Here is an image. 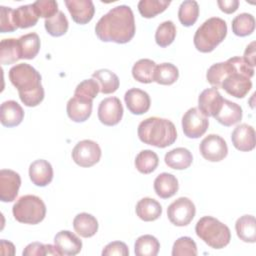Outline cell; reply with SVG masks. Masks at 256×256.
I'll use <instances>...</instances> for the list:
<instances>
[{
    "mask_svg": "<svg viewBox=\"0 0 256 256\" xmlns=\"http://www.w3.org/2000/svg\"><path fill=\"white\" fill-rule=\"evenodd\" d=\"M164 161L166 165L175 170L187 169L193 161L191 152L184 147H178L170 150L165 154Z\"/></svg>",
    "mask_w": 256,
    "mask_h": 256,
    "instance_id": "cell-24",
    "label": "cell"
},
{
    "mask_svg": "<svg viewBox=\"0 0 256 256\" xmlns=\"http://www.w3.org/2000/svg\"><path fill=\"white\" fill-rule=\"evenodd\" d=\"M227 24L219 17H211L196 30L193 38L195 48L202 53L212 52L226 37Z\"/></svg>",
    "mask_w": 256,
    "mask_h": 256,
    "instance_id": "cell-4",
    "label": "cell"
},
{
    "mask_svg": "<svg viewBox=\"0 0 256 256\" xmlns=\"http://www.w3.org/2000/svg\"><path fill=\"white\" fill-rule=\"evenodd\" d=\"M197 236L213 249H222L227 246L231 239L228 226L211 216L200 218L195 226Z\"/></svg>",
    "mask_w": 256,
    "mask_h": 256,
    "instance_id": "cell-5",
    "label": "cell"
},
{
    "mask_svg": "<svg viewBox=\"0 0 256 256\" xmlns=\"http://www.w3.org/2000/svg\"><path fill=\"white\" fill-rule=\"evenodd\" d=\"M124 101L128 110L135 115H142L146 113L151 104L149 94L138 88H131L126 91Z\"/></svg>",
    "mask_w": 256,
    "mask_h": 256,
    "instance_id": "cell-16",
    "label": "cell"
},
{
    "mask_svg": "<svg viewBox=\"0 0 256 256\" xmlns=\"http://www.w3.org/2000/svg\"><path fill=\"white\" fill-rule=\"evenodd\" d=\"M217 4H218L220 10L227 14L234 13L239 7L238 0H218Z\"/></svg>",
    "mask_w": 256,
    "mask_h": 256,
    "instance_id": "cell-47",
    "label": "cell"
},
{
    "mask_svg": "<svg viewBox=\"0 0 256 256\" xmlns=\"http://www.w3.org/2000/svg\"><path fill=\"white\" fill-rule=\"evenodd\" d=\"M99 92H100V88L97 81L91 78V79L83 80L76 86V89L74 91V96L82 97L84 99L93 101V99L98 95Z\"/></svg>",
    "mask_w": 256,
    "mask_h": 256,
    "instance_id": "cell-42",
    "label": "cell"
},
{
    "mask_svg": "<svg viewBox=\"0 0 256 256\" xmlns=\"http://www.w3.org/2000/svg\"><path fill=\"white\" fill-rule=\"evenodd\" d=\"M33 7L38 15L45 19H49L58 13V3L55 0H38L35 1Z\"/></svg>",
    "mask_w": 256,
    "mask_h": 256,
    "instance_id": "cell-43",
    "label": "cell"
},
{
    "mask_svg": "<svg viewBox=\"0 0 256 256\" xmlns=\"http://www.w3.org/2000/svg\"><path fill=\"white\" fill-rule=\"evenodd\" d=\"M209 126L208 118L198 109L190 108L182 117V129L188 138L197 139L205 134Z\"/></svg>",
    "mask_w": 256,
    "mask_h": 256,
    "instance_id": "cell-9",
    "label": "cell"
},
{
    "mask_svg": "<svg viewBox=\"0 0 256 256\" xmlns=\"http://www.w3.org/2000/svg\"><path fill=\"white\" fill-rule=\"evenodd\" d=\"M137 133L140 141L158 148L168 147L177 139L173 122L160 117H149L141 121Z\"/></svg>",
    "mask_w": 256,
    "mask_h": 256,
    "instance_id": "cell-3",
    "label": "cell"
},
{
    "mask_svg": "<svg viewBox=\"0 0 256 256\" xmlns=\"http://www.w3.org/2000/svg\"><path fill=\"white\" fill-rule=\"evenodd\" d=\"M237 236L243 242H256V221L253 215H243L235 223Z\"/></svg>",
    "mask_w": 256,
    "mask_h": 256,
    "instance_id": "cell-27",
    "label": "cell"
},
{
    "mask_svg": "<svg viewBox=\"0 0 256 256\" xmlns=\"http://www.w3.org/2000/svg\"><path fill=\"white\" fill-rule=\"evenodd\" d=\"M179 77L178 68L172 63H162L156 65L154 72V81L161 85H171Z\"/></svg>",
    "mask_w": 256,
    "mask_h": 256,
    "instance_id": "cell-36",
    "label": "cell"
},
{
    "mask_svg": "<svg viewBox=\"0 0 256 256\" xmlns=\"http://www.w3.org/2000/svg\"><path fill=\"white\" fill-rule=\"evenodd\" d=\"M101 148L95 141L85 139L78 142L72 150V159L80 167H91L99 162Z\"/></svg>",
    "mask_w": 256,
    "mask_h": 256,
    "instance_id": "cell-8",
    "label": "cell"
},
{
    "mask_svg": "<svg viewBox=\"0 0 256 256\" xmlns=\"http://www.w3.org/2000/svg\"><path fill=\"white\" fill-rule=\"evenodd\" d=\"M73 228L81 237L90 238L98 231V221L91 214L79 213L73 219Z\"/></svg>",
    "mask_w": 256,
    "mask_h": 256,
    "instance_id": "cell-26",
    "label": "cell"
},
{
    "mask_svg": "<svg viewBox=\"0 0 256 256\" xmlns=\"http://www.w3.org/2000/svg\"><path fill=\"white\" fill-rule=\"evenodd\" d=\"M176 37V27L172 21L162 22L156 29L155 41L160 47L169 46Z\"/></svg>",
    "mask_w": 256,
    "mask_h": 256,
    "instance_id": "cell-40",
    "label": "cell"
},
{
    "mask_svg": "<svg viewBox=\"0 0 256 256\" xmlns=\"http://www.w3.org/2000/svg\"><path fill=\"white\" fill-rule=\"evenodd\" d=\"M179 189L177 178L170 173L163 172L154 180L155 193L163 199H168L174 196Z\"/></svg>",
    "mask_w": 256,
    "mask_h": 256,
    "instance_id": "cell-23",
    "label": "cell"
},
{
    "mask_svg": "<svg viewBox=\"0 0 256 256\" xmlns=\"http://www.w3.org/2000/svg\"><path fill=\"white\" fill-rule=\"evenodd\" d=\"M170 3L167 0H140L138 11L144 18H153L165 11Z\"/></svg>",
    "mask_w": 256,
    "mask_h": 256,
    "instance_id": "cell-39",
    "label": "cell"
},
{
    "mask_svg": "<svg viewBox=\"0 0 256 256\" xmlns=\"http://www.w3.org/2000/svg\"><path fill=\"white\" fill-rule=\"evenodd\" d=\"M199 151L202 157L210 162H219L228 154L226 141L219 135L209 134L199 145Z\"/></svg>",
    "mask_w": 256,
    "mask_h": 256,
    "instance_id": "cell-10",
    "label": "cell"
},
{
    "mask_svg": "<svg viewBox=\"0 0 256 256\" xmlns=\"http://www.w3.org/2000/svg\"><path fill=\"white\" fill-rule=\"evenodd\" d=\"M223 99L218 89L214 87L205 89L198 97V109L206 117H214L221 109Z\"/></svg>",
    "mask_w": 256,
    "mask_h": 256,
    "instance_id": "cell-14",
    "label": "cell"
},
{
    "mask_svg": "<svg viewBox=\"0 0 256 256\" xmlns=\"http://www.w3.org/2000/svg\"><path fill=\"white\" fill-rule=\"evenodd\" d=\"M242 108L235 102L223 99L222 107L214 118L223 126L229 127L238 123L242 119Z\"/></svg>",
    "mask_w": 256,
    "mask_h": 256,
    "instance_id": "cell-22",
    "label": "cell"
},
{
    "mask_svg": "<svg viewBox=\"0 0 256 256\" xmlns=\"http://www.w3.org/2000/svg\"><path fill=\"white\" fill-rule=\"evenodd\" d=\"M155 68L156 63L151 59H140L132 67V76L140 83H151L154 81Z\"/></svg>",
    "mask_w": 256,
    "mask_h": 256,
    "instance_id": "cell-30",
    "label": "cell"
},
{
    "mask_svg": "<svg viewBox=\"0 0 256 256\" xmlns=\"http://www.w3.org/2000/svg\"><path fill=\"white\" fill-rule=\"evenodd\" d=\"M123 116V107L117 97H107L98 106V118L106 126L117 125Z\"/></svg>",
    "mask_w": 256,
    "mask_h": 256,
    "instance_id": "cell-11",
    "label": "cell"
},
{
    "mask_svg": "<svg viewBox=\"0 0 256 256\" xmlns=\"http://www.w3.org/2000/svg\"><path fill=\"white\" fill-rule=\"evenodd\" d=\"M65 5L77 24H87L95 13V7L91 0H65Z\"/></svg>",
    "mask_w": 256,
    "mask_h": 256,
    "instance_id": "cell-15",
    "label": "cell"
},
{
    "mask_svg": "<svg viewBox=\"0 0 256 256\" xmlns=\"http://www.w3.org/2000/svg\"><path fill=\"white\" fill-rule=\"evenodd\" d=\"M29 177L36 186L45 187L51 183L53 179L52 165L44 159H38L29 166Z\"/></svg>",
    "mask_w": 256,
    "mask_h": 256,
    "instance_id": "cell-20",
    "label": "cell"
},
{
    "mask_svg": "<svg viewBox=\"0 0 256 256\" xmlns=\"http://www.w3.org/2000/svg\"><path fill=\"white\" fill-rule=\"evenodd\" d=\"M93 102L92 100L84 99L82 97L73 96L69 99L66 106L68 117L74 122L86 121L92 113Z\"/></svg>",
    "mask_w": 256,
    "mask_h": 256,
    "instance_id": "cell-19",
    "label": "cell"
},
{
    "mask_svg": "<svg viewBox=\"0 0 256 256\" xmlns=\"http://www.w3.org/2000/svg\"><path fill=\"white\" fill-rule=\"evenodd\" d=\"M103 256H110V255H119V256H128L129 249L124 242L121 241H113L107 244L103 251Z\"/></svg>",
    "mask_w": 256,
    "mask_h": 256,
    "instance_id": "cell-45",
    "label": "cell"
},
{
    "mask_svg": "<svg viewBox=\"0 0 256 256\" xmlns=\"http://www.w3.org/2000/svg\"><path fill=\"white\" fill-rule=\"evenodd\" d=\"M135 211L141 220L145 222H151L157 220L161 216L162 207L157 200L145 197L137 202Z\"/></svg>",
    "mask_w": 256,
    "mask_h": 256,
    "instance_id": "cell-25",
    "label": "cell"
},
{
    "mask_svg": "<svg viewBox=\"0 0 256 256\" xmlns=\"http://www.w3.org/2000/svg\"><path fill=\"white\" fill-rule=\"evenodd\" d=\"M92 78L97 81L100 92L103 94L114 93L119 88L120 82L118 76L108 69H99L95 71L92 74Z\"/></svg>",
    "mask_w": 256,
    "mask_h": 256,
    "instance_id": "cell-28",
    "label": "cell"
},
{
    "mask_svg": "<svg viewBox=\"0 0 256 256\" xmlns=\"http://www.w3.org/2000/svg\"><path fill=\"white\" fill-rule=\"evenodd\" d=\"M236 70V60L235 57L229 58L225 62L215 63L209 67L206 73V79L209 84L214 88H221V84L224 79Z\"/></svg>",
    "mask_w": 256,
    "mask_h": 256,
    "instance_id": "cell-18",
    "label": "cell"
},
{
    "mask_svg": "<svg viewBox=\"0 0 256 256\" xmlns=\"http://www.w3.org/2000/svg\"><path fill=\"white\" fill-rule=\"evenodd\" d=\"M17 29L14 22V10L10 7L0 6V32H13Z\"/></svg>",
    "mask_w": 256,
    "mask_h": 256,
    "instance_id": "cell-44",
    "label": "cell"
},
{
    "mask_svg": "<svg viewBox=\"0 0 256 256\" xmlns=\"http://www.w3.org/2000/svg\"><path fill=\"white\" fill-rule=\"evenodd\" d=\"M159 164L158 155L149 149L142 150L135 158V167L142 174L152 173Z\"/></svg>",
    "mask_w": 256,
    "mask_h": 256,
    "instance_id": "cell-34",
    "label": "cell"
},
{
    "mask_svg": "<svg viewBox=\"0 0 256 256\" xmlns=\"http://www.w3.org/2000/svg\"><path fill=\"white\" fill-rule=\"evenodd\" d=\"M21 59H33L40 50V38L37 33H28L18 38Z\"/></svg>",
    "mask_w": 256,
    "mask_h": 256,
    "instance_id": "cell-29",
    "label": "cell"
},
{
    "mask_svg": "<svg viewBox=\"0 0 256 256\" xmlns=\"http://www.w3.org/2000/svg\"><path fill=\"white\" fill-rule=\"evenodd\" d=\"M0 245H1V254L3 255H14L15 253V248H14V245L9 242V241H5L4 239L1 240L0 242Z\"/></svg>",
    "mask_w": 256,
    "mask_h": 256,
    "instance_id": "cell-49",
    "label": "cell"
},
{
    "mask_svg": "<svg viewBox=\"0 0 256 256\" xmlns=\"http://www.w3.org/2000/svg\"><path fill=\"white\" fill-rule=\"evenodd\" d=\"M54 245L59 255L73 256L78 254L82 249L80 238L69 230H62L54 237Z\"/></svg>",
    "mask_w": 256,
    "mask_h": 256,
    "instance_id": "cell-13",
    "label": "cell"
},
{
    "mask_svg": "<svg viewBox=\"0 0 256 256\" xmlns=\"http://www.w3.org/2000/svg\"><path fill=\"white\" fill-rule=\"evenodd\" d=\"M20 58L18 39L6 38L0 42V63L10 65L16 63Z\"/></svg>",
    "mask_w": 256,
    "mask_h": 256,
    "instance_id": "cell-32",
    "label": "cell"
},
{
    "mask_svg": "<svg viewBox=\"0 0 256 256\" xmlns=\"http://www.w3.org/2000/svg\"><path fill=\"white\" fill-rule=\"evenodd\" d=\"M136 27L132 9L119 5L102 16L95 26L97 37L103 42L128 43L135 35Z\"/></svg>",
    "mask_w": 256,
    "mask_h": 256,
    "instance_id": "cell-1",
    "label": "cell"
},
{
    "mask_svg": "<svg viewBox=\"0 0 256 256\" xmlns=\"http://www.w3.org/2000/svg\"><path fill=\"white\" fill-rule=\"evenodd\" d=\"M21 185L20 175L10 169L0 171V200L12 202L16 199Z\"/></svg>",
    "mask_w": 256,
    "mask_h": 256,
    "instance_id": "cell-12",
    "label": "cell"
},
{
    "mask_svg": "<svg viewBox=\"0 0 256 256\" xmlns=\"http://www.w3.org/2000/svg\"><path fill=\"white\" fill-rule=\"evenodd\" d=\"M23 256H44L47 255L46 244L40 242H33L28 244L23 250Z\"/></svg>",
    "mask_w": 256,
    "mask_h": 256,
    "instance_id": "cell-46",
    "label": "cell"
},
{
    "mask_svg": "<svg viewBox=\"0 0 256 256\" xmlns=\"http://www.w3.org/2000/svg\"><path fill=\"white\" fill-rule=\"evenodd\" d=\"M197 254L196 243L190 237H180L173 244L172 256H196Z\"/></svg>",
    "mask_w": 256,
    "mask_h": 256,
    "instance_id": "cell-41",
    "label": "cell"
},
{
    "mask_svg": "<svg viewBox=\"0 0 256 256\" xmlns=\"http://www.w3.org/2000/svg\"><path fill=\"white\" fill-rule=\"evenodd\" d=\"M255 19L250 13H241L232 20V31L236 36L245 37L253 33Z\"/></svg>",
    "mask_w": 256,
    "mask_h": 256,
    "instance_id": "cell-37",
    "label": "cell"
},
{
    "mask_svg": "<svg viewBox=\"0 0 256 256\" xmlns=\"http://www.w3.org/2000/svg\"><path fill=\"white\" fill-rule=\"evenodd\" d=\"M233 146L243 152H248L255 147V130L251 125L246 123L236 126L231 134Z\"/></svg>",
    "mask_w": 256,
    "mask_h": 256,
    "instance_id": "cell-17",
    "label": "cell"
},
{
    "mask_svg": "<svg viewBox=\"0 0 256 256\" xmlns=\"http://www.w3.org/2000/svg\"><path fill=\"white\" fill-rule=\"evenodd\" d=\"M44 26L49 35L53 37H59L67 32L69 23L65 14L59 10L58 13L55 14L53 17L45 19Z\"/></svg>",
    "mask_w": 256,
    "mask_h": 256,
    "instance_id": "cell-38",
    "label": "cell"
},
{
    "mask_svg": "<svg viewBox=\"0 0 256 256\" xmlns=\"http://www.w3.org/2000/svg\"><path fill=\"white\" fill-rule=\"evenodd\" d=\"M38 18L33 4L22 5L14 10V22L17 28L26 29L33 27L37 24Z\"/></svg>",
    "mask_w": 256,
    "mask_h": 256,
    "instance_id": "cell-31",
    "label": "cell"
},
{
    "mask_svg": "<svg viewBox=\"0 0 256 256\" xmlns=\"http://www.w3.org/2000/svg\"><path fill=\"white\" fill-rule=\"evenodd\" d=\"M24 118V111L20 104L14 100H8L1 104L0 121L5 127L18 126Z\"/></svg>",
    "mask_w": 256,
    "mask_h": 256,
    "instance_id": "cell-21",
    "label": "cell"
},
{
    "mask_svg": "<svg viewBox=\"0 0 256 256\" xmlns=\"http://www.w3.org/2000/svg\"><path fill=\"white\" fill-rule=\"evenodd\" d=\"M160 249V243L156 237L146 234L135 241L134 252L136 256H156Z\"/></svg>",
    "mask_w": 256,
    "mask_h": 256,
    "instance_id": "cell-33",
    "label": "cell"
},
{
    "mask_svg": "<svg viewBox=\"0 0 256 256\" xmlns=\"http://www.w3.org/2000/svg\"><path fill=\"white\" fill-rule=\"evenodd\" d=\"M9 80L19 93L21 102L27 107H35L44 99V89L40 73L27 63L16 64L10 68Z\"/></svg>",
    "mask_w": 256,
    "mask_h": 256,
    "instance_id": "cell-2",
    "label": "cell"
},
{
    "mask_svg": "<svg viewBox=\"0 0 256 256\" xmlns=\"http://www.w3.org/2000/svg\"><path fill=\"white\" fill-rule=\"evenodd\" d=\"M196 208L192 200L187 197H180L173 201L167 208L169 221L178 227L188 225L194 218Z\"/></svg>",
    "mask_w": 256,
    "mask_h": 256,
    "instance_id": "cell-7",
    "label": "cell"
},
{
    "mask_svg": "<svg viewBox=\"0 0 256 256\" xmlns=\"http://www.w3.org/2000/svg\"><path fill=\"white\" fill-rule=\"evenodd\" d=\"M198 16L199 5L195 0H185L180 4L178 9V18L183 26H192L197 21Z\"/></svg>",
    "mask_w": 256,
    "mask_h": 256,
    "instance_id": "cell-35",
    "label": "cell"
},
{
    "mask_svg": "<svg viewBox=\"0 0 256 256\" xmlns=\"http://www.w3.org/2000/svg\"><path fill=\"white\" fill-rule=\"evenodd\" d=\"M255 57H256V52H255V41L251 42L245 49L244 51V56L243 59L244 61L250 65L251 67L255 66Z\"/></svg>",
    "mask_w": 256,
    "mask_h": 256,
    "instance_id": "cell-48",
    "label": "cell"
},
{
    "mask_svg": "<svg viewBox=\"0 0 256 256\" xmlns=\"http://www.w3.org/2000/svg\"><path fill=\"white\" fill-rule=\"evenodd\" d=\"M14 218L24 224L35 225L43 221L46 215V206L43 200L36 195L21 196L12 207Z\"/></svg>",
    "mask_w": 256,
    "mask_h": 256,
    "instance_id": "cell-6",
    "label": "cell"
}]
</instances>
